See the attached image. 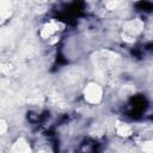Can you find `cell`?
Here are the masks:
<instances>
[{"label": "cell", "instance_id": "6da1fadb", "mask_svg": "<svg viewBox=\"0 0 153 153\" xmlns=\"http://www.w3.org/2000/svg\"><path fill=\"white\" fill-rule=\"evenodd\" d=\"M120 61H121L120 56L116 53L108 49L98 50L92 55V62L94 68L103 75H106L111 73L115 68H117Z\"/></svg>", "mask_w": 153, "mask_h": 153}, {"label": "cell", "instance_id": "7a4b0ae2", "mask_svg": "<svg viewBox=\"0 0 153 153\" xmlns=\"http://www.w3.org/2000/svg\"><path fill=\"white\" fill-rule=\"evenodd\" d=\"M143 27H145V24L141 19L139 18L129 19L122 26L121 37L126 43H133L136 41L139 35L143 31Z\"/></svg>", "mask_w": 153, "mask_h": 153}, {"label": "cell", "instance_id": "3957f363", "mask_svg": "<svg viewBox=\"0 0 153 153\" xmlns=\"http://www.w3.org/2000/svg\"><path fill=\"white\" fill-rule=\"evenodd\" d=\"M84 99L92 105H97L103 99V88L99 84L91 81L84 87Z\"/></svg>", "mask_w": 153, "mask_h": 153}, {"label": "cell", "instance_id": "277c9868", "mask_svg": "<svg viewBox=\"0 0 153 153\" xmlns=\"http://www.w3.org/2000/svg\"><path fill=\"white\" fill-rule=\"evenodd\" d=\"M63 27H65V25H63L61 22L55 20V19H51V20L47 22V23L41 27L39 36H41L43 39H49V38H51L55 33L60 32Z\"/></svg>", "mask_w": 153, "mask_h": 153}, {"label": "cell", "instance_id": "5b68a950", "mask_svg": "<svg viewBox=\"0 0 153 153\" xmlns=\"http://www.w3.org/2000/svg\"><path fill=\"white\" fill-rule=\"evenodd\" d=\"M13 13V2L8 1V0H2L0 1V19L1 23L4 24L7 19H10V17Z\"/></svg>", "mask_w": 153, "mask_h": 153}, {"label": "cell", "instance_id": "8992f818", "mask_svg": "<svg viewBox=\"0 0 153 153\" xmlns=\"http://www.w3.org/2000/svg\"><path fill=\"white\" fill-rule=\"evenodd\" d=\"M12 153H31V147L24 137H18L12 145Z\"/></svg>", "mask_w": 153, "mask_h": 153}, {"label": "cell", "instance_id": "52a82bcc", "mask_svg": "<svg viewBox=\"0 0 153 153\" xmlns=\"http://www.w3.org/2000/svg\"><path fill=\"white\" fill-rule=\"evenodd\" d=\"M116 133L118 136H122V137H128L133 134V129L129 124L122 122V121H116Z\"/></svg>", "mask_w": 153, "mask_h": 153}, {"label": "cell", "instance_id": "ba28073f", "mask_svg": "<svg viewBox=\"0 0 153 153\" xmlns=\"http://www.w3.org/2000/svg\"><path fill=\"white\" fill-rule=\"evenodd\" d=\"M141 149L143 153H153V137L143 140L141 142Z\"/></svg>", "mask_w": 153, "mask_h": 153}, {"label": "cell", "instance_id": "9c48e42d", "mask_svg": "<svg viewBox=\"0 0 153 153\" xmlns=\"http://www.w3.org/2000/svg\"><path fill=\"white\" fill-rule=\"evenodd\" d=\"M7 122L5 121V120H0V134L1 135H4L5 133H6V130H7Z\"/></svg>", "mask_w": 153, "mask_h": 153}, {"label": "cell", "instance_id": "30bf717a", "mask_svg": "<svg viewBox=\"0 0 153 153\" xmlns=\"http://www.w3.org/2000/svg\"><path fill=\"white\" fill-rule=\"evenodd\" d=\"M118 4H120L118 1H108V2H105V6L108 7V10H115Z\"/></svg>", "mask_w": 153, "mask_h": 153}]
</instances>
